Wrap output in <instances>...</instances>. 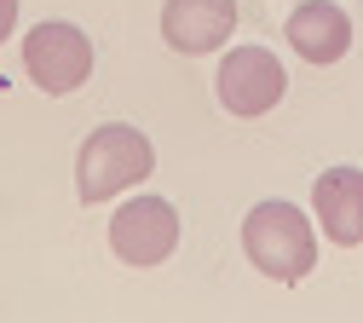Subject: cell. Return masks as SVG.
<instances>
[{
  "mask_svg": "<svg viewBox=\"0 0 363 323\" xmlns=\"http://www.w3.org/2000/svg\"><path fill=\"white\" fill-rule=\"evenodd\" d=\"M311 208L335 248H357L363 243V168H323L311 185Z\"/></svg>",
  "mask_w": 363,
  "mask_h": 323,
  "instance_id": "52a82bcc",
  "label": "cell"
},
{
  "mask_svg": "<svg viewBox=\"0 0 363 323\" xmlns=\"http://www.w3.org/2000/svg\"><path fill=\"white\" fill-rule=\"evenodd\" d=\"M156 168V150L139 127L127 121H104L81 138V156H75V197L93 208V202H110L133 185H145Z\"/></svg>",
  "mask_w": 363,
  "mask_h": 323,
  "instance_id": "6da1fadb",
  "label": "cell"
},
{
  "mask_svg": "<svg viewBox=\"0 0 363 323\" xmlns=\"http://www.w3.org/2000/svg\"><path fill=\"white\" fill-rule=\"evenodd\" d=\"M213 87H219V104L231 110V116L254 121V116H265V110L283 104L289 75H283V64H277L271 46H231V53L219 58V81Z\"/></svg>",
  "mask_w": 363,
  "mask_h": 323,
  "instance_id": "277c9868",
  "label": "cell"
},
{
  "mask_svg": "<svg viewBox=\"0 0 363 323\" xmlns=\"http://www.w3.org/2000/svg\"><path fill=\"white\" fill-rule=\"evenodd\" d=\"M18 29V0H0V40Z\"/></svg>",
  "mask_w": 363,
  "mask_h": 323,
  "instance_id": "9c48e42d",
  "label": "cell"
},
{
  "mask_svg": "<svg viewBox=\"0 0 363 323\" xmlns=\"http://www.w3.org/2000/svg\"><path fill=\"white\" fill-rule=\"evenodd\" d=\"M289 46L306 64H340L352 53V18L335 6V0H300L283 23Z\"/></svg>",
  "mask_w": 363,
  "mask_h": 323,
  "instance_id": "ba28073f",
  "label": "cell"
},
{
  "mask_svg": "<svg viewBox=\"0 0 363 323\" xmlns=\"http://www.w3.org/2000/svg\"><path fill=\"white\" fill-rule=\"evenodd\" d=\"M93 64H99L93 40H86L75 23H64V18H47V23H35L23 35V70H29V81L47 92V99H69L75 87H86Z\"/></svg>",
  "mask_w": 363,
  "mask_h": 323,
  "instance_id": "3957f363",
  "label": "cell"
},
{
  "mask_svg": "<svg viewBox=\"0 0 363 323\" xmlns=\"http://www.w3.org/2000/svg\"><path fill=\"white\" fill-rule=\"evenodd\" d=\"M110 248L127 265H162L179 248V214H173V202H162V197L121 202L116 219H110Z\"/></svg>",
  "mask_w": 363,
  "mask_h": 323,
  "instance_id": "5b68a950",
  "label": "cell"
},
{
  "mask_svg": "<svg viewBox=\"0 0 363 323\" xmlns=\"http://www.w3.org/2000/svg\"><path fill=\"white\" fill-rule=\"evenodd\" d=\"M237 29V0H167L162 6V40L173 53H219Z\"/></svg>",
  "mask_w": 363,
  "mask_h": 323,
  "instance_id": "8992f818",
  "label": "cell"
},
{
  "mask_svg": "<svg viewBox=\"0 0 363 323\" xmlns=\"http://www.w3.org/2000/svg\"><path fill=\"white\" fill-rule=\"evenodd\" d=\"M242 248L254 271H265L271 283H300L317 265V237L294 202H259L242 219Z\"/></svg>",
  "mask_w": 363,
  "mask_h": 323,
  "instance_id": "7a4b0ae2",
  "label": "cell"
}]
</instances>
